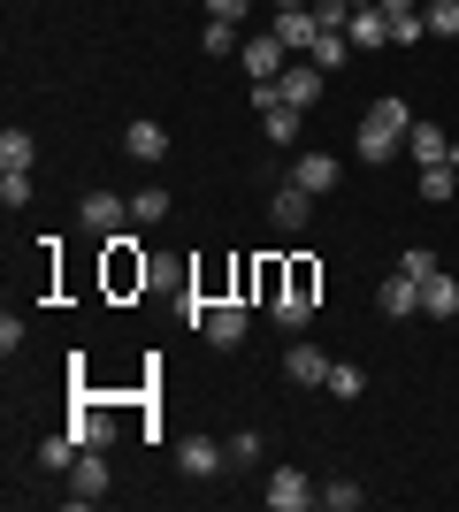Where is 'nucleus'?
Masks as SVG:
<instances>
[{
	"label": "nucleus",
	"mask_w": 459,
	"mask_h": 512,
	"mask_svg": "<svg viewBox=\"0 0 459 512\" xmlns=\"http://www.w3.org/2000/svg\"><path fill=\"white\" fill-rule=\"evenodd\" d=\"M406 130H414L406 100H391V92H383V100L368 107V123H360V161H375V169H383V161H391V153L406 146Z\"/></svg>",
	"instance_id": "1"
},
{
	"label": "nucleus",
	"mask_w": 459,
	"mask_h": 512,
	"mask_svg": "<svg viewBox=\"0 0 459 512\" xmlns=\"http://www.w3.org/2000/svg\"><path fill=\"white\" fill-rule=\"evenodd\" d=\"M238 62H245V77H253V85H268V77H284V69H291V46L276 39V31H261V39L238 46Z\"/></svg>",
	"instance_id": "2"
},
{
	"label": "nucleus",
	"mask_w": 459,
	"mask_h": 512,
	"mask_svg": "<svg viewBox=\"0 0 459 512\" xmlns=\"http://www.w3.org/2000/svg\"><path fill=\"white\" fill-rule=\"evenodd\" d=\"M77 222H85L92 237H115L123 222H131V199H115V192H85V199H77Z\"/></svg>",
	"instance_id": "3"
},
{
	"label": "nucleus",
	"mask_w": 459,
	"mask_h": 512,
	"mask_svg": "<svg viewBox=\"0 0 459 512\" xmlns=\"http://www.w3.org/2000/svg\"><path fill=\"white\" fill-rule=\"evenodd\" d=\"M268 505H276V512H306V505H322V490H314V482H306V474L299 467H276V474H268Z\"/></svg>",
	"instance_id": "4"
},
{
	"label": "nucleus",
	"mask_w": 459,
	"mask_h": 512,
	"mask_svg": "<svg viewBox=\"0 0 459 512\" xmlns=\"http://www.w3.org/2000/svg\"><path fill=\"white\" fill-rule=\"evenodd\" d=\"M199 337L215 344V352H238V344H245V306L215 299V306H207V321H199Z\"/></svg>",
	"instance_id": "5"
},
{
	"label": "nucleus",
	"mask_w": 459,
	"mask_h": 512,
	"mask_svg": "<svg viewBox=\"0 0 459 512\" xmlns=\"http://www.w3.org/2000/svg\"><path fill=\"white\" fill-rule=\"evenodd\" d=\"M108 490H115V482H108V459H100V451H77V474H69V497H77V505H100Z\"/></svg>",
	"instance_id": "6"
},
{
	"label": "nucleus",
	"mask_w": 459,
	"mask_h": 512,
	"mask_svg": "<svg viewBox=\"0 0 459 512\" xmlns=\"http://www.w3.org/2000/svg\"><path fill=\"white\" fill-rule=\"evenodd\" d=\"M276 39L291 46V54H314V39H322V23H314V8H276V23H268Z\"/></svg>",
	"instance_id": "7"
},
{
	"label": "nucleus",
	"mask_w": 459,
	"mask_h": 512,
	"mask_svg": "<svg viewBox=\"0 0 459 512\" xmlns=\"http://www.w3.org/2000/svg\"><path fill=\"white\" fill-rule=\"evenodd\" d=\"M306 214H314V192H299V184H284V192L268 199V222H276L284 237H299V230H306Z\"/></svg>",
	"instance_id": "8"
},
{
	"label": "nucleus",
	"mask_w": 459,
	"mask_h": 512,
	"mask_svg": "<svg viewBox=\"0 0 459 512\" xmlns=\"http://www.w3.org/2000/svg\"><path fill=\"white\" fill-rule=\"evenodd\" d=\"M345 39H352V54H375V46L391 39V16H383V8H352Z\"/></svg>",
	"instance_id": "9"
},
{
	"label": "nucleus",
	"mask_w": 459,
	"mask_h": 512,
	"mask_svg": "<svg viewBox=\"0 0 459 512\" xmlns=\"http://www.w3.org/2000/svg\"><path fill=\"white\" fill-rule=\"evenodd\" d=\"M291 184H299V192H337V161H329V153H299V161H291Z\"/></svg>",
	"instance_id": "10"
},
{
	"label": "nucleus",
	"mask_w": 459,
	"mask_h": 512,
	"mask_svg": "<svg viewBox=\"0 0 459 512\" xmlns=\"http://www.w3.org/2000/svg\"><path fill=\"white\" fill-rule=\"evenodd\" d=\"M176 467H184V474H199V482H207V474H222V467H230V444H207V436H192V444L176 451Z\"/></svg>",
	"instance_id": "11"
},
{
	"label": "nucleus",
	"mask_w": 459,
	"mask_h": 512,
	"mask_svg": "<svg viewBox=\"0 0 459 512\" xmlns=\"http://www.w3.org/2000/svg\"><path fill=\"white\" fill-rule=\"evenodd\" d=\"M284 375H291L299 390H322V383H329V360L314 352V344H291V352H284Z\"/></svg>",
	"instance_id": "12"
},
{
	"label": "nucleus",
	"mask_w": 459,
	"mask_h": 512,
	"mask_svg": "<svg viewBox=\"0 0 459 512\" xmlns=\"http://www.w3.org/2000/svg\"><path fill=\"white\" fill-rule=\"evenodd\" d=\"M383 314H391V321L421 314V283L406 276V268H391V276H383Z\"/></svg>",
	"instance_id": "13"
},
{
	"label": "nucleus",
	"mask_w": 459,
	"mask_h": 512,
	"mask_svg": "<svg viewBox=\"0 0 459 512\" xmlns=\"http://www.w3.org/2000/svg\"><path fill=\"white\" fill-rule=\"evenodd\" d=\"M406 153H414L421 169H437V161H452V138H444L437 123H414V130H406Z\"/></svg>",
	"instance_id": "14"
},
{
	"label": "nucleus",
	"mask_w": 459,
	"mask_h": 512,
	"mask_svg": "<svg viewBox=\"0 0 459 512\" xmlns=\"http://www.w3.org/2000/svg\"><path fill=\"white\" fill-rule=\"evenodd\" d=\"M123 153H131V161H169V130L161 123H131L123 130Z\"/></svg>",
	"instance_id": "15"
},
{
	"label": "nucleus",
	"mask_w": 459,
	"mask_h": 512,
	"mask_svg": "<svg viewBox=\"0 0 459 512\" xmlns=\"http://www.w3.org/2000/svg\"><path fill=\"white\" fill-rule=\"evenodd\" d=\"M421 314H437V321H452V314H459V283L444 276V268L421 283Z\"/></svg>",
	"instance_id": "16"
},
{
	"label": "nucleus",
	"mask_w": 459,
	"mask_h": 512,
	"mask_svg": "<svg viewBox=\"0 0 459 512\" xmlns=\"http://www.w3.org/2000/svg\"><path fill=\"white\" fill-rule=\"evenodd\" d=\"M69 436H77V451H108L115 428H108V413H100V406H85L77 421H69Z\"/></svg>",
	"instance_id": "17"
},
{
	"label": "nucleus",
	"mask_w": 459,
	"mask_h": 512,
	"mask_svg": "<svg viewBox=\"0 0 459 512\" xmlns=\"http://www.w3.org/2000/svg\"><path fill=\"white\" fill-rule=\"evenodd\" d=\"M276 85H284V100H291V107H314V100H322V69H284Z\"/></svg>",
	"instance_id": "18"
},
{
	"label": "nucleus",
	"mask_w": 459,
	"mask_h": 512,
	"mask_svg": "<svg viewBox=\"0 0 459 512\" xmlns=\"http://www.w3.org/2000/svg\"><path fill=\"white\" fill-rule=\"evenodd\" d=\"M299 123H306V107H268V115H261V130H268V138H276V146H291V138H299Z\"/></svg>",
	"instance_id": "19"
},
{
	"label": "nucleus",
	"mask_w": 459,
	"mask_h": 512,
	"mask_svg": "<svg viewBox=\"0 0 459 512\" xmlns=\"http://www.w3.org/2000/svg\"><path fill=\"white\" fill-rule=\"evenodd\" d=\"M39 146H31V130H0V169H31Z\"/></svg>",
	"instance_id": "20"
},
{
	"label": "nucleus",
	"mask_w": 459,
	"mask_h": 512,
	"mask_svg": "<svg viewBox=\"0 0 459 512\" xmlns=\"http://www.w3.org/2000/svg\"><path fill=\"white\" fill-rule=\"evenodd\" d=\"M414 184H421V199H437V207H444V199L459 192V169H452V161H437V169H421Z\"/></svg>",
	"instance_id": "21"
},
{
	"label": "nucleus",
	"mask_w": 459,
	"mask_h": 512,
	"mask_svg": "<svg viewBox=\"0 0 459 512\" xmlns=\"http://www.w3.org/2000/svg\"><path fill=\"white\" fill-rule=\"evenodd\" d=\"M31 192H39V184H31V169H0V207H8V214L31 207Z\"/></svg>",
	"instance_id": "22"
},
{
	"label": "nucleus",
	"mask_w": 459,
	"mask_h": 512,
	"mask_svg": "<svg viewBox=\"0 0 459 512\" xmlns=\"http://www.w3.org/2000/svg\"><path fill=\"white\" fill-rule=\"evenodd\" d=\"M329 398H345V406H352V398H360V390H368V375H360V367H345V360H329Z\"/></svg>",
	"instance_id": "23"
},
{
	"label": "nucleus",
	"mask_w": 459,
	"mask_h": 512,
	"mask_svg": "<svg viewBox=\"0 0 459 512\" xmlns=\"http://www.w3.org/2000/svg\"><path fill=\"white\" fill-rule=\"evenodd\" d=\"M131 222H169V192H161V184H138V199H131Z\"/></svg>",
	"instance_id": "24"
},
{
	"label": "nucleus",
	"mask_w": 459,
	"mask_h": 512,
	"mask_svg": "<svg viewBox=\"0 0 459 512\" xmlns=\"http://www.w3.org/2000/svg\"><path fill=\"white\" fill-rule=\"evenodd\" d=\"M69 459H77V436H69V428H62V436H46V444H39V467H46V474H62Z\"/></svg>",
	"instance_id": "25"
},
{
	"label": "nucleus",
	"mask_w": 459,
	"mask_h": 512,
	"mask_svg": "<svg viewBox=\"0 0 459 512\" xmlns=\"http://www.w3.org/2000/svg\"><path fill=\"white\" fill-rule=\"evenodd\" d=\"M421 23H429L437 39H459V0H429V8H421Z\"/></svg>",
	"instance_id": "26"
},
{
	"label": "nucleus",
	"mask_w": 459,
	"mask_h": 512,
	"mask_svg": "<svg viewBox=\"0 0 459 512\" xmlns=\"http://www.w3.org/2000/svg\"><path fill=\"white\" fill-rule=\"evenodd\" d=\"M345 54H352V39H345V31H322V39H314V54H306V62L337 69V62H345Z\"/></svg>",
	"instance_id": "27"
},
{
	"label": "nucleus",
	"mask_w": 459,
	"mask_h": 512,
	"mask_svg": "<svg viewBox=\"0 0 459 512\" xmlns=\"http://www.w3.org/2000/svg\"><path fill=\"white\" fill-rule=\"evenodd\" d=\"M322 505H329V512H360V505H368V490H360V482H329Z\"/></svg>",
	"instance_id": "28"
},
{
	"label": "nucleus",
	"mask_w": 459,
	"mask_h": 512,
	"mask_svg": "<svg viewBox=\"0 0 459 512\" xmlns=\"http://www.w3.org/2000/svg\"><path fill=\"white\" fill-rule=\"evenodd\" d=\"M199 46H207V54H238V31H230V23H222V16H207V31H199Z\"/></svg>",
	"instance_id": "29"
},
{
	"label": "nucleus",
	"mask_w": 459,
	"mask_h": 512,
	"mask_svg": "<svg viewBox=\"0 0 459 512\" xmlns=\"http://www.w3.org/2000/svg\"><path fill=\"white\" fill-rule=\"evenodd\" d=\"M398 268H406L414 283H429V276H437V253H429V245H406V253H398Z\"/></svg>",
	"instance_id": "30"
},
{
	"label": "nucleus",
	"mask_w": 459,
	"mask_h": 512,
	"mask_svg": "<svg viewBox=\"0 0 459 512\" xmlns=\"http://www.w3.org/2000/svg\"><path fill=\"white\" fill-rule=\"evenodd\" d=\"M314 23H322V31H345V23H352V0H314Z\"/></svg>",
	"instance_id": "31"
},
{
	"label": "nucleus",
	"mask_w": 459,
	"mask_h": 512,
	"mask_svg": "<svg viewBox=\"0 0 459 512\" xmlns=\"http://www.w3.org/2000/svg\"><path fill=\"white\" fill-rule=\"evenodd\" d=\"M414 39H429V23H421V8H414V16H391V46H414Z\"/></svg>",
	"instance_id": "32"
},
{
	"label": "nucleus",
	"mask_w": 459,
	"mask_h": 512,
	"mask_svg": "<svg viewBox=\"0 0 459 512\" xmlns=\"http://www.w3.org/2000/svg\"><path fill=\"white\" fill-rule=\"evenodd\" d=\"M306 314H314V299H276V321H284V329H306Z\"/></svg>",
	"instance_id": "33"
},
{
	"label": "nucleus",
	"mask_w": 459,
	"mask_h": 512,
	"mask_svg": "<svg viewBox=\"0 0 459 512\" xmlns=\"http://www.w3.org/2000/svg\"><path fill=\"white\" fill-rule=\"evenodd\" d=\"M261 459V436H230V467H253Z\"/></svg>",
	"instance_id": "34"
},
{
	"label": "nucleus",
	"mask_w": 459,
	"mask_h": 512,
	"mask_svg": "<svg viewBox=\"0 0 459 512\" xmlns=\"http://www.w3.org/2000/svg\"><path fill=\"white\" fill-rule=\"evenodd\" d=\"M199 8H207V16H222V23H238L245 8H253V0H199Z\"/></svg>",
	"instance_id": "35"
},
{
	"label": "nucleus",
	"mask_w": 459,
	"mask_h": 512,
	"mask_svg": "<svg viewBox=\"0 0 459 512\" xmlns=\"http://www.w3.org/2000/svg\"><path fill=\"white\" fill-rule=\"evenodd\" d=\"M375 8H383V16H414V0H375Z\"/></svg>",
	"instance_id": "36"
},
{
	"label": "nucleus",
	"mask_w": 459,
	"mask_h": 512,
	"mask_svg": "<svg viewBox=\"0 0 459 512\" xmlns=\"http://www.w3.org/2000/svg\"><path fill=\"white\" fill-rule=\"evenodd\" d=\"M276 8H314V0H276Z\"/></svg>",
	"instance_id": "37"
},
{
	"label": "nucleus",
	"mask_w": 459,
	"mask_h": 512,
	"mask_svg": "<svg viewBox=\"0 0 459 512\" xmlns=\"http://www.w3.org/2000/svg\"><path fill=\"white\" fill-rule=\"evenodd\" d=\"M352 8H375V0H352Z\"/></svg>",
	"instance_id": "38"
},
{
	"label": "nucleus",
	"mask_w": 459,
	"mask_h": 512,
	"mask_svg": "<svg viewBox=\"0 0 459 512\" xmlns=\"http://www.w3.org/2000/svg\"><path fill=\"white\" fill-rule=\"evenodd\" d=\"M452 46H459V39H452Z\"/></svg>",
	"instance_id": "39"
}]
</instances>
